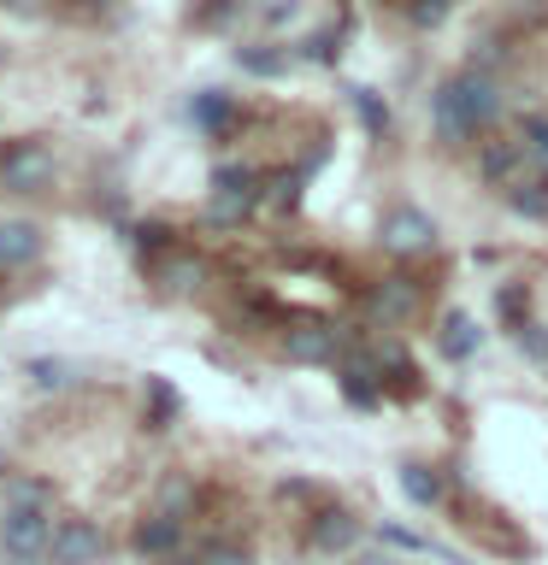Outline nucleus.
Listing matches in <instances>:
<instances>
[{"mask_svg":"<svg viewBox=\"0 0 548 565\" xmlns=\"http://www.w3.org/2000/svg\"><path fill=\"white\" fill-rule=\"evenodd\" d=\"M436 342H442V353H449V360H472L484 335H477V324H472L466 312H449V318H442V335H436Z\"/></svg>","mask_w":548,"mask_h":565,"instance_id":"ddd939ff","label":"nucleus"},{"mask_svg":"<svg viewBox=\"0 0 548 565\" xmlns=\"http://www.w3.org/2000/svg\"><path fill=\"white\" fill-rule=\"evenodd\" d=\"M136 547H141L148 559H171V554H183V519H159V512H154V519L136 530Z\"/></svg>","mask_w":548,"mask_h":565,"instance_id":"1a4fd4ad","label":"nucleus"},{"mask_svg":"<svg viewBox=\"0 0 548 565\" xmlns=\"http://www.w3.org/2000/svg\"><path fill=\"white\" fill-rule=\"evenodd\" d=\"M48 547H53L48 507H7V519H0V559L7 565H48Z\"/></svg>","mask_w":548,"mask_h":565,"instance_id":"f03ea898","label":"nucleus"},{"mask_svg":"<svg viewBox=\"0 0 548 565\" xmlns=\"http://www.w3.org/2000/svg\"><path fill=\"white\" fill-rule=\"evenodd\" d=\"M396 483H401V494H407L413 507H436V501H442V483H436L431 466H401Z\"/></svg>","mask_w":548,"mask_h":565,"instance_id":"4468645a","label":"nucleus"},{"mask_svg":"<svg viewBox=\"0 0 548 565\" xmlns=\"http://www.w3.org/2000/svg\"><path fill=\"white\" fill-rule=\"evenodd\" d=\"M53 489L48 483H12V507H48Z\"/></svg>","mask_w":548,"mask_h":565,"instance_id":"4be33fe9","label":"nucleus"},{"mask_svg":"<svg viewBox=\"0 0 548 565\" xmlns=\"http://www.w3.org/2000/svg\"><path fill=\"white\" fill-rule=\"evenodd\" d=\"M177 418V388L171 383H148V424H154V430H166V424Z\"/></svg>","mask_w":548,"mask_h":565,"instance_id":"a211bd4d","label":"nucleus"},{"mask_svg":"<svg viewBox=\"0 0 548 565\" xmlns=\"http://www.w3.org/2000/svg\"><path fill=\"white\" fill-rule=\"evenodd\" d=\"M48 183H53V148L48 141H12V148L0 153V189L35 194Z\"/></svg>","mask_w":548,"mask_h":565,"instance_id":"7ed1b4c3","label":"nucleus"},{"mask_svg":"<svg viewBox=\"0 0 548 565\" xmlns=\"http://www.w3.org/2000/svg\"><path fill=\"white\" fill-rule=\"evenodd\" d=\"M106 559V530L95 519H65L53 524V547L48 565H101Z\"/></svg>","mask_w":548,"mask_h":565,"instance_id":"39448f33","label":"nucleus"},{"mask_svg":"<svg viewBox=\"0 0 548 565\" xmlns=\"http://www.w3.org/2000/svg\"><path fill=\"white\" fill-rule=\"evenodd\" d=\"M366 312H371V324H401L407 312H413V289H407V282H378V289L366 295Z\"/></svg>","mask_w":548,"mask_h":565,"instance_id":"9b49d317","label":"nucleus"},{"mask_svg":"<svg viewBox=\"0 0 548 565\" xmlns=\"http://www.w3.org/2000/svg\"><path fill=\"white\" fill-rule=\"evenodd\" d=\"M525 148L537 159H548V118H525Z\"/></svg>","mask_w":548,"mask_h":565,"instance_id":"b1692460","label":"nucleus"},{"mask_svg":"<svg viewBox=\"0 0 548 565\" xmlns=\"http://www.w3.org/2000/svg\"><path fill=\"white\" fill-rule=\"evenodd\" d=\"M507 206L519 212V218H548V183H513Z\"/></svg>","mask_w":548,"mask_h":565,"instance_id":"dca6fc26","label":"nucleus"},{"mask_svg":"<svg viewBox=\"0 0 548 565\" xmlns=\"http://www.w3.org/2000/svg\"><path fill=\"white\" fill-rule=\"evenodd\" d=\"M35 254H42V230L24 224V218L0 224V265H7V271H12V265H30Z\"/></svg>","mask_w":548,"mask_h":565,"instance_id":"9d476101","label":"nucleus"},{"mask_svg":"<svg viewBox=\"0 0 548 565\" xmlns=\"http://www.w3.org/2000/svg\"><path fill=\"white\" fill-rule=\"evenodd\" d=\"M154 512H159V519H189V512H194V483H189V477H166Z\"/></svg>","mask_w":548,"mask_h":565,"instance_id":"2eb2a0df","label":"nucleus"},{"mask_svg":"<svg viewBox=\"0 0 548 565\" xmlns=\"http://www.w3.org/2000/svg\"><path fill=\"white\" fill-rule=\"evenodd\" d=\"M383 247H389V254H401V259L431 254V247H436V224L424 218L419 206H401V212H389V218H383Z\"/></svg>","mask_w":548,"mask_h":565,"instance_id":"423d86ee","label":"nucleus"},{"mask_svg":"<svg viewBox=\"0 0 548 565\" xmlns=\"http://www.w3.org/2000/svg\"><path fill=\"white\" fill-rule=\"evenodd\" d=\"M378 536L389 542V547H407V554H431V542H424V536H413V530H401V524H378Z\"/></svg>","mask_w":548,"mask_h":565,"instance_id":"aec40b11","label":"nucleus"},{"mask_svg":"<svg viewBox=\"0 0 548 565\" xmlns=\"http://www.w3.org/2000/svg\"><path fill=\"white\" fill-rule=\"evenodd\" d=\"M201 565H254V559L242 547H212V554H201Z\"/></svg>","mask_w":548,"mask_h":565,"instance_id":"393cba45","label":"nucleus"},{"mask_svg":"<svg viewBox=\"0 0 548 565\" xmlns=\"http://www.w3.org/2000/svg\"><path fill=\"white\" fill-rule=\"evenodd\" d=\"M159 565H201V554H171V559H159Z\"/></svg>","mask_w":548,"mask_h":565,"instance_id":"bb28decb","label":"nucleus"},{"mask_svg":"<svg viewBox=\"0 0 548 565\" xmlns=\"http://www.w3.org/2000/svg\"><path fill=\"white\" fill-rule=\"evenodd\" d=\"M30 383L35 388H65V383H77V365H65V360H30Z\"/></svg>","mask_w":548,"mask_h":565,"instance_id":"f3484780","label":"nucleus"},{"mask_svg":"<svg viewBox=\"0 0 548 565\" xmlns=\"http://www.w3.org/2000/svg\"><path fill=\"white\" fill-rule=\"evenodd\" d=\"M247 71H283V53H242Z\"/></svg>","mask_w":548,"mask_h":565,"instance_id":"a878e982","label":"nucleus"},{"mask_svg":"<svg viewBox=\"0 0 548 565\" xmlns=\"http://www.w3.org/2000/svg\"><path fill=\"white\" fill-rule=\"evenodd\" d=\"M354 113L366 118V130H371V136H383V124H389V118H383V100L371 95V88H354Z\"/></svg>","mask_w":548,"mask_h":565,"instance_id":"6ab92c4d","label":"nucleus"},{"mask_svg":"<svg viewBox=\"0 0 548 565\" xmlns=\"http://www.w3.org/2000/svg\"><path fill=\"white\" fill-rule=\"evenodd\" d=\"M283 353H289V360H301V365H325L330 353H336V330H325V324H295L289 335H283Z\"/></svg>","mask_w":548,"mask_h":565,"instance_id":"6e6552de","label":"nucleus"},{"mask_svg":"<svg viewBox=\"0 0 548 565\" xmlns=\"http://www.w3.org/2000/svg\"><path fill=\"white\" fill-rule=\"evenodd\" d=\"M502 113V83L484 77V71H466V77L442 83L431 95V124L436 141H472L484 124Z\"/></svg>","mask_w":548,"mask_h":565,"instance_id":"f257e3e1","label":"nucleus"},{"mask_svg":"<svg viewBox=\"0 0 548 565\" xmlns=\"http://www.w3.org/2000/svg\"><path fill=\"white\" fill-rule=\"evenodd\" d=\"M194 118H201V124H224V118H230V95H207V100H194Z\"/></svg>","mask_w":548,"mask_h":565,"instance_id":"5701e85b","label":"nucleus"},{"mask_svg":"<svg viewBox=\"0 0 548 565\" xmlns=\"http://www.w3.org/2000/svg\"><path fill=\"white\" fill-rule=\"evenodd\" d=\"M360 565H396V559L389 554H360Z\"/></svg>","mask_w":548,"mask_h":565,"instance_id":"cd10ccee","label":"nucleus"},{"mask_svg":"<svg viewBox=\"0 0 548 565\" xmlns=\"http://www.w3.org/2000/svg\"><path fill=\"white\" fill-rule=\"evenodd\" d=\"M95 7H106V0H95Z\"/></svg>","mask_w":548,"mask_h":565,"instance_id":"c85d7f7f","label":"nucleus"},{"mask_svg":"<svg viewBox=\"0 0 548 565\" xmlns=\"http://www.w3.org/2000/svg\"><path fill=\"white\" fill-rule=\"evenodd\" d=\"M519 171H525V148L519 141H489L484 148V183H519Z\"/></svg>","mask_w":548,"mask_h":565,"instance_id":"f8f14e48","label":"nucleus"},{"mask_svg":"<svg viewBox=\"0 0 548 565\" xmlns=\"http://www.w3.org/2000/svg\"><path fill=\"white\" fill-rule=\"evenodd\" d=\"M407 18H413L419 30H436L442 18H449V0H413V7H407Z\"/></svg>","mask_w":548,"mask_h":565,"instance_id":"412c9836","label":"nucleus"},{"mask_svg":"<svg viewBox=\"0 0 548 565\" xmlns=\"http://www.w3.org/2000/svg\"><path fill=\"white\" fill-rule=\"evenodd\" d=\"M307 542H313V554H348V547L360 542V519H354L348 507H325V512L313 519Z\"/></svg>","mask_w":548,"mask_h":565,"instance_id":"0eeeda50","label":"nucleus"},{"mask_svg":"<svg viewBox=\"0 0 548 565\" xmlns=\"http://www.w3.org/2000/svg\"><path fill=\"white\" fill-rule=\"evenodd\" d=\"M260 201V183L247 166H224L219 183H212V201H207V224H242Z\"/></svg>","mask_w":548,"mask_h":565,"instance_id":"20e7f679","label":"nucleus"}]
</instances>
